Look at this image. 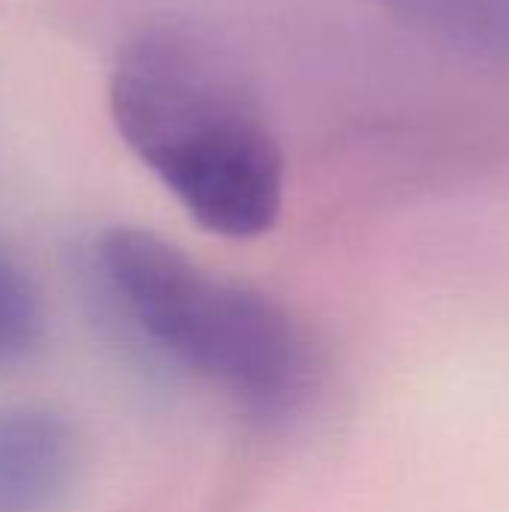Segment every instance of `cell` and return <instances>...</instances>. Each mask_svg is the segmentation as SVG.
<instances>
[{
    "mask_svg": "<svg viewBox=\"0 0 509 512\" xmlns=\"http://www.w3.org/2000/svg\"><path fill=\"white\" fill-rule=\"evenodd\" d=\"M120 138L210 234H267L285 198L279 135L237 66L201 27L177 18L138 27L111 69Z\"/></svg>",
    "mask_w": 509,
    "mask_h": 512,
    "instance_id": "cell-1",
    "label": "cell"
},
{
    "mask_svg": "<svg viewBox=\"0 0 509 512\" xmlns=\"http://www.w3.org/2000/svg\"><path fill=\"white\" fill-rule=\"evenodd\" d=\"M96 267L156 351L225 387L249 411L285 417L309 396V342L264 294L216 276L141 228L102 234Z\"/></svg>",
    "mask_w": 509,
    "mask_h": 512,
    "instance_id": "cell-2",
    "label": "cell"
},
{
    "mask_svg": "<svg viewBox=\"0 0 509 512\" xmlns=\"http://www.w3.org/2000/svg\"><path fill=\"white\" fill-rule=\"evenodd\" d=\"M75 471V438L45 408L0 411V512H48Z\"/></svg>",
    "mask_w": 509,
    "mask_h": 512,
    "instance_id": "cell-3",
    "label": "cell"
},
{
    "mask_svg": "<svg viewBox=\"0 0 509 512\" xmlns=\"http://www.w3.org/2000/svg\"><path fill=\"white\" fill-rule=\"evenodd\" d=\"M402 24L468 57L509 63V0H375Z\"/></svg>",
    "mask_w": 509,
    "mask_h": 512,
    "instance_id": "cell-4",
    "label": "cell"
},
{
    "mask_svg": "<svg viewBox=\"0 0 509 512\" xmlns=\"http://www.w3.org/2000/svg\"><path fill=\"white\" fill-rule=\"evenodd\" d=\"M42 333V309L21 264L0 246V369L24 360Z\"/></svg>",
    "mask_w": 509,
    "mask_h": 512,
    "instance_id": "cell-5",
    "label": "cell"
}]
</instances>
